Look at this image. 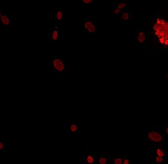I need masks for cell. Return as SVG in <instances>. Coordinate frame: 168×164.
Segmentation results:
<instances>
[{"instance_id":"obj_1","label":"cell","mask_w":168,"mask_h":164,"mask_svg":"<svg viewBox=\"0 0 168 164\" xmlns=\"http://www.w3.org/2000/svg\"><path fill=\"white\" fill-rule=\"evenodd\" d=\"M145 137L146 143L148 147L160 145L166 142L163 135L160 131L150 127H147Z\"/></svg>"},{"instance_id":"obj_2","label":"cell","mask_w":168,"mask_h":164,"mask_svg":"<svg viewBox=\"0 0 168 164\" xmlns=\"http://www.w3.org/2000/svg\"><path fill=\"white\" fill-rule=\"evenodd\" d=\"M155 30H157L155 35L158 36L161 45L168 47V23L164 19L158 21L154 27Z\"/></svg>"},{"instance_id":"obj_3","label":"cell","mask_w":168,"mask_h":164,"mask_svg":"<svg viewBox=\"0 0 168 164\" xmlns=\"http://www.w3.org/2000/svg\"><path fill=\"white\" fill-rule=\"evenodd\" d=\"M149 147L152 152L153 155L162 157L168 161V148L163 145L160 144Z\"/></svg>"},{"instance_id":"obj_4","label":"cell","mask_w":168,"mask_h":164,"mask_svg":"<svg viewBox=\"0 0 168 164\" xmlns=\"http://www.w3.org/2000/svg\"><path fill=\"white\" fill-rule=\"evenodd\" d=\"M125 154H114L109 155L108 164H123Z\"/></svg>"},{"instance_id":"obj_5","label":"cell","mask_w":168,"mask_h":164,"mask_svg":"<svg viewBox=\"0 0 168 164\" xmlns=\"http://www.w3.org/2000/svg\"><path fill=\"white\" fill-rule=\"evenodd\" d=\"M151 127L160 131L164 138L165 141H168V125L164 123L158 126H151Z\"/></svg>"},{"instance_id":"obj_6","label":"cell","mask_w":168,"mask_h":164,"mask_svg":"<svg viewBox=\"0 0 168 164\" xmlns=\"http://www.w3.org/2000/svg\"><path fill=\"white\" fill-rule=\"evenodd\" d=\"M98 155L89 152L85 155V164H96Z\"/></svg>"},{"instance_id":"obj_7","label":"cell","mask_w":168,"mask_h":164,"mask_svg":"<svg viewBox=\"0 0 168 164\" xmlns=\"http://www.w3.org/2000/svg\"><path fill=\"white\" fill-rule=\"evenodd\" d=\"M109 155H98L96 164H108Z\"/></svg>"},{"instance_id":"obj_8","label":"cell","mask_w":168,"mask_h":164,"mask_svg":"<svg viewBox=\"0 0 168 164\" xmlns=\"http://www.w3.org/2000/svg\"><path fill=\"white\" fill-rule=\"evenodd\" d=\"M70 133L75 134L79 131V126L77 124V120H73L71 119L70 120V125L69 127Z\"/></svg>"},{"instance_id":"obj_9","label":"cell","mask_w":168,"mask_h":164,"mask_svg":"<svg viewBox=\"0 0 168 164\" xmlns=\"http://www.w3.org/2000/svg\"><path fill=\"white\" fill-rule=\"evenodd\" d=\"M54 65L58 71H62L65 69L64 64L61 60L55 59L54 61Z\"/></svg>"},{"instance_id":"obj_10","label":"cell","mask_w":168,"mask_h":164,"mask_svg":"<svg viewBox=\"0 0 168 164\" xmlns=\"http://www.w3.org/2000/svg\"><path fill=\"white\" fill-rule=\"evenodd\" d=\"M133 158L129 154H125L123 164H133Z\"/></svg>"},{"instance_id":"obj_11","label":"cell","mask_w":168,"mask_h":164,"mask_svg":"<svg viewBox=\"0 0 168 164\" xmlns=\"http://www.w3.org/2000/svg\"><path fill=\"white\" fill-rule=\"evenodd\" d=\"M6 141H4L2 140H1V141H0V150L1 152L5 149L6 147Z\"/></svg>"},{"instance_id":"obj_12","label":"cell","mask_w":168,"mask_h":164,"mask_svg":"<svg viewBox=\"0 0 168 164\" xmlns=\"http://www.w3.org/2000/svg\"><path fill=\"white\" fill-rule=\"evenodd\" d=\"M2 20L3 24L8 25L9 24V20L5 16H2Z\"/></svg>"},{"instance_id":"obj_13","label":"cell","mask_w":168,"mask_h":164,"mask_svg":"<svg viewBox=\"0 0 168 164\" xmlns=\"http://www.w3.org/2000/svg\"><path fill=\"white\" fill-rule=\"evenodd\" d=\"M145 35L143 33H140L138 36V40L141 43H142L145 40Z\"/></svg>"},{"instance_id":"obj_14","label":"cell","mask_w":168,"mask_h":164,"mask_svg":"<svg viewBox=\"0 0 168 164\" xmlns=\"http://www.w3.org/2000/svg\"><path fill=\"white\" fill-rule=\"evenodd\" d=\"M58 32L57 30H55L53 33V39L54 40H56L58 38Z\"/></svg>"},{"instance_id":"obj_15","label":"cell","mask_w":168,"mask_h":164,"mask_svg":"<svg viewBox=\"0 0 168 164\" xmlns=\"http://www.w3.org/2000/svg\"><path fill=\"white\" fill-rule=\"evenodd\" d=\"M88 30V31H89V32H90V33H93V32H94L95 31L96 28H95L94 26H93V25H92L89 28Z\"/></svg>"},{"instance_id":"obj_16","label":"cell","mask_w":168,"mask_h":164,"mask_svg":"<svg viewBox=\"0 0 168 164\" xmlns=\"http://www.w3.org/2000/svg\"><path fill=\"white\" fill-rule=\"evenodd\" d=\"M92 23H91V22H87V23H86V24H85V27H86V29H89V28L91 26H92Z\"/></svg>"},{"instance_id":"obj_17","label":"cell","mask_w":168,"mask_h":164,"mask_svg":"<svg viewBox=\"0 0 168 164\" xmlns=\"http://www.w3.org/2000/svg\"><path fill=\"white\" fill-rule=\"evenodd\" d=\"M62 17V14L61 12H58V14H57V19L58 20H61V19Z\"/></svg>"},{"instance_id":"obj_18","label":"cell","mask_w":168,"mask_h":164,"mask_svg":"<svg viewBox=\"0 0 168 164\" xmlns=\"http://www.w3.org/2000/svg\"><path fill=\"white\" fill-rule=\"evenodd\" d=\"M122 18L124 20L127 19L128 18V15L126 13H124L122 15Z\"/></svg>"},{"instance_id":"obj_19","label":"cell","mask_w":168,"mask_h":164,"mask_svg":"<svg viewBox=\"0 0 168 164\" xmlns=\"http://www.w3.org/2000/svg\"><path fill=\"white\" fill-rule=\"evenodd\" d=\"M126 4L124 3H122L119 4L118 7L119 9H122V8H124V7H125Z\"/></svg>"},{"instance_id":"obj_20","label":"cell","mask_w":168,"mask_h":164,"mask_svg":"<svg viewBox=\"0 0 168 164\" xmlns=\"http://www.w3.org/2000/svg\"><path fill=\"white\" fill-rule=\"evenodd\" d=\"M120 9H116L114 11V14H117L118 13L120 12Z\"/></svg>"},{"instance_id":"obj_21","label":"cell","mask_w":168,"mask_h":164,"mask_svg":"<svg viewBox=\"0 0 168 164\" xmlns=\"http://www.w3.org/2000/svg\"><path fill=\"white\" fill-rule=\"evenodd\" d=\"M165 78H166V81L168 83V73H166Z\"/></svg>"},{"instance_id":"obj_22","label":"cell","mask_w":168,"mask_h":164,"mask_svg":"<svg viewBox=\"0 0 168 164\" xmlns=\"http://www.w3.org/2000/svg\"><path fill=\"white\" fill-rule=\"evenodd\" d=\"M83 2H84L86 3H89L90 2H92V1L91 0H89V1H83Z\"/></svg>"},{"instance_id":"obj_23","label":"cell","mask_w":168,"mask_h":164,"mask_svg":"<svg viewBox=\"0 0 168 164\" xmlns=\"http://www.w3.org/2000/svg\"><path fill=\"white\" fill-rule=\"evenodd\" d=\"M164 123L165 124H166L168 125V121H165Z\"/></svg>"}]
</instances>
